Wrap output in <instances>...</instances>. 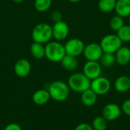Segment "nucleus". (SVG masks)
<instances>
[{"instance_id": "4be33fe9", "label": "nucleus", "mask_w": 130, "mask_h": 130, "mask_svg": "<svg viewBox=\"0 0 130 130\" xmlns=\"http://www.w3.org/2000/svg\"><path fill=\"white\" fill-rule=\"evenodd\" d=\"M124 25H125L124 18L117 14L113 16L110 21V27L112 30L115 32H117Z\"/></svg>"}, {"instance_id": "20e7f679", "label": "nucleus", "mask_w": 130, "mask_h": 130, "mask_svg": "<svg viewBox=\"0 0 130 130\" xmlns=\"http://www.w3.org/2000/svg\"><path fill=\"white\" fill-rule=\"evenodd\" d=\"M31 36L34 42L46 44L53 38L52 26L47 23L37 24L33 28Z\"/></svg>"}, {"instance_id": "9b49d317", "label": "nucleus", "mask_w": 130, "mask_h": 130, "mask_svg": "<svg viewBox=\"0 0 130 130\" xmlns=\"http://www.w3.org/2000/svg\"><path fill=\"white\" fill-rule=\"evenodd\" d=\"M101 65L98 61H87L83 66V73L91 81L101 76Z\"/></svg>"}, {"instance_id": "1a4fd4ad", "label": "nucleus", "mask_w": 130, "mask_h": 130, "mask_svg": "<svg viewBox=\"0 0 130 130\" xmlns=\"http://www.w3.org/2000/svg\"><path fill=\"white\" fill-rule=\"evenodd\" d=\"M53 37L56 41L65 40L69 34V27L68 24L63 21L56 22L52 26Z\"/></svg>"}, {"instance_id": "7c9ffc66", "label": "nucleus", "mask_w": 130, "mask_h": 130, "mask_svg": "<svg viewBox=\"0 0 130 130\" xmlns=\"http://www.w3.org/2000/svg\"><path fill=\"white\" fill-rule=\"evenodd\" d=\"M12 1L15 3H21L24 2V0H12Z\"/></svg>"}, {"instance_id": "b1692460", "label": "nucleus", "mask_w": 130, "mask_h": 130, "mask_svg": "<svg viewBox=\"0 0 130 130\" xmlns=\"http://www.w3.org/2000/svg\"><path fill=\"white\" fill-rule=\"evenodd\" d=\"M117 35L120 39V40L123 43H128L130 42V25L129 24H125L123 27H122L117 32Z\"/></svg>"}, {"instance_id": "bb28decb", "label": "nucleus", "mask_w": 130, "mask_h": 130, "mask_svg": "<svg viewBox=\"0 0 130 130\" xmlns=\"http://www.w3.org/2000/svg\"><path fill=\"white\" fill-rule=\"evenodd\" d=\"M52 20L54 23L62 21V14L59 11H54L51 14Z\"/></svg>"}, {"instance_id": "aec40b11", "label": "nucleus", "mask_w": 130, "mask_h": 130, "mask_svg": "<svg viewBox=\"0 0 130 130\" xmlns=\"http://www.w3.org/2000/svg\"><path fill=\"white\" fill-rule=\"evenodd\" d=\"M117 0H99L98 7L103 13H110L115 9Z\"/></svg>"}, {"instance_id": "ddd939ff", "label": "nucleus", "mask_w": 130, "mask_h": 130, "mask_svg": "<svg viewBox=\"0 0 130 130\" xmlns=\"http://www.w3.org/2000/svg\"><path fill=\"white\" fill-rule=\"evenodd\" d=\"M116 63L120 66H126L130 62V48L122 46L115 53Z\"/></svg>"}, {"instance_id": "6ab92c4d", "label": "nucleus", "mask_w": 130, "mask_h": 130, "mask_svg": "<svg viewBox=\"0 0 130 130\" xmlns=\"http://www.w3.org/2000/svg\"><path fill=\"white\" fill-rule=\"evenodd\" d=\"M30 51L32 56L37 59H40L45 57V46L42 43L34 42L30 45Z\"/></svg>"}, {"instance_id": "f257e3e1", "label": "nucleus", "mask_w": 130, "mask_h": 130, "mask_svg": "<svg viewBox=\"0 0 130 130\" xmlns=\"http://www.w3.org/2000/svg\"><path fill=\"white\" fill-rule=\"evenodd\" d=\"M47 91L50 95V98L57 102L66 101L70 94V88L68 84L60 80L52 82L49 85Z\"/></svg>"}, {"instance_id": "f3484780", "label": "nucleus", "mask_w": 130, "mask_h": 130, "mask_svg": "<svg viewBox=\"0 0 130 130\" xmlns=\"http://www.w3.org/2000/svg\"><path fill=\"white\" fill-rule=\"evenodd\" d=\"M81 100L85 106L92 107L97 103L98 95L94 91H93L91 88H89L82 93Z\"/></svg>"}, {"instance_id": "4468645a", "label": "nucleus", "mask_w": 130, "mask_h": 130, "mask_svg": "<svg viewBox=\"0 0 130 130\" xmlns=\"http://www.w3.org/2000/svg\"><path fill=\"white\" fill-rule=\"evenodd\" d=\"M116 14L125 18L130 15V0H117L114 9Z\"/></svg>"}, {"instance_id": "6e6552de", "label": "nucleus", "mask_w": 130, "mask_h": 130, "mask_svg": "<svg viewBox=\"0 0 130 130\" xmlns=\"http://www.w3.org/2000/svg\"><path fill=\"white\" fill-rule=\"evenodd\" d=\"M104 52L98 43H90L85 45L83 55L87 61H98L100 60Z\"/></svg>"}, {"instance_id": "423d86ee", "label": "nucleus", "mask_w": 130, "mask_h": 130, "mask_svg": "<svg viewBox=\"0 0 130 130\" xmlns=\"http://www.w3.org/2000/svg\"><path fill=\"white\" fill-rule=\"evenodd\" d=\"M90 88L94 91L98 96H103L110 91L111 88V83L109 79L101 75L100 77L91 80Z\"/></svg>"}, {"instance_id": "cd10ccee", "label": "nucleus", "mask_w": 130, "mask_h": 130, "mask_svg": "<svg viewBox=\"0 0 130 130\" xmlns=\"http://www.w3.org/2000/svg\"><path fill=\"white\" fill-rule=\"evenodd\" d=\"M74 130H94V129L92 128L91 125L86 123H82L77 125Z\"/></svg>"}, {"instance_id": "c85d7f7f", "label": "nucleus", "mask_w": 130, "mask_h": 130, "mask_svg": "<svg viewBox=\"0 0 130 130\" xmlns=\"http://www.w3.org/2000/svg\"><path fill=\"white\" fill-rule=\"evenodd\" d=\"M4 130H22V129L19 124L15 123H12L8 124L5 127Z\"/></svg>"}, {"instance_id": "5701e85b", "label": "nucleus", "mask_w": 130, "mask_h": 130, "mask_svg": "<svg viewBox=\"0 0 130 130\" xmlns=\"http://www.w3.org/2000/svg\"><path fill=\"white\" fill-rule=\"evenodd\" d=\"M107 121L102 116H98L93 120L91 126L94 130H107Z\"/></svg>"}, {"instance_id": "c756f323", "label": "nucleus", "mask_w": 130, "mask_h": 130, "mask_svg": "<svg viewBox=\"0 0 130 130\" xmlns=\"http://www.w3.org/2000/svg\"><path fill=\"white\" fill-rule=\"evenodd\" d=\"M68 1L70 2H72V3H77V2H81L82 0H68Z\"/></svg>"}, {"instance_id": "7ed1b4c3", "label": "nucleus", "mask_w": 130, "mask_h": 130, "mask_svg": "<svg viewBox=\"0 0 130 130\" xmlns=\"http://www.w3.org/2000/svg\"><path fill=\"white\" fill-rule=\"evenodd\" d=\"M66 55L64 45L59 41H50L45 46V57L52 62H60Z\"/></svg>"}, {"instance_id": "f03ea898", "label": "nucleus", "mask_w": 130, "mask_h": 130, "mask_svg": "<svg viewBox=\"0 0 130 130\" xmlns=\"http://www.w3.org/2000/svg\"><path fill=\"white\" fill-rule=\"evenodd\" d=\"M91 82L83 72H75L69 76L67 84L70 90L82 94L90 88Z\"/></svg>"}, {"instance_id": "393cba45", "label": "nucleus", "mask_w": 130, "mask_h": 130, "mask_svg": "<svg viewBox=\"0 0 130 130\" xmlns=\"http://www.w3.org/2000/svg\"><path fill=\"white\" fill-rule=\"evenodd\" d=\"M52 5V0H35L34 8L39 12L48 11Z\"/></svg>"}, {"instance_id": "39448f33", "label": "nucleus", "mask_w": 130, "mask_h": 130, "mask_svg": "<svg viewBox=\"0 0 130 130\" xmlns=\"http://www.w3.org/2000/svg\"><path fill=\"white\" fill-rule=\"evenodd\" d=\"M99 44L104 53H115L123 46V42L117 34H110L103 37Z\"/></svg>"}, {"instance_id": "2f4dec72", "label": "nucleus", "mask_w": 130, "mask_h": 130, "mask_svg": "<svg viewBox=\"0 0 130 130\" xmlns=\"http://www.w3.org/2000/svg\"><path fill=\"white\" fill-rule=\"evenodd\" d=\"M128 18H129V24L130 25V15L128 17Z\"/></svg>"}, {"instance_id": "0eeeda50", "label": "nucleus", "mask_w": 130, "mask_h": 130, "mask_svg": "<svg viewBox=\"0 0 130 130\" xmlns=\"http://www.w3.org/2000/svg\"><path fill=\"white\" fill-rule=\"evenodd\" d=\"M85 46L84 42L79 38H72L67 40L64 45L66 53L75 57H78L83 53Z\"/></svg>"}, {"instance_id": "f8f14e48", "label": "nucleus", "mask_w": 130, "mask_h": 130, "mask_svg": "<svg viewBox=\"0 0 130 130\" xmlns=\"http://www.w3.org/2000/svg\"><path fill=\"white\" fill-rule=\"evenodd\" d=\"M14 70L17 76L25 78L28 76L31 72V64L26 59H20L15 62Z\"/></svg>"}, {"instance_id": "a878e982", "label": "nucleus", "mask_w": 130, "mask_h": 130, "mask_svg": "<svg viewBox=\"0 0 130 130\" xmlns=\"http://www.w3.org/2000/svg\"><path fill=\"white\" fill-rule=\"evenodd\" d=\"M121 110L122 112L124 113L126 115L130 117V98L126 99L122 104L121 106Z\"/></svg>"}, {"instance_id": "2eb2a0df", "label": "nucleus", "mask_w": 130, "mask_h": 130, "mask_svg": "<svg viewBox=\"0 0 130 130\" xmlns=\"http://www.w3.org/2000/svg\"><path fill=\"white\" fill-rule=\"evenodd\" d=\"M114 88L119 93H125L130 90V78L127 75H120L114 82Z\"/></svg>"}, {"instance_id": "a211bd4d", "label": "nucleus", "mask_w": 130, "mask_h": 130, "mask_svg": "<svg viewBox=\"0 0 130 130\" xmlns=\"http://www.w3.org/2000/svg\"><path fill=\"white\" fill-rule=\"evenodd\" d=\"M61 65L67 71L72 72L75 71L78 66V62L77 59V57L70 56V55H66L63 59L61 60Z\"/></svg>"}, {"instance_id": "dca6fc26", "label": "nucleus", "mask_w": 130, "mask_h": 130, "mask_svg": "<svg viewBox=\"0 0 130 130\" xmlns=\"http://www.w3.org/2000/svg\"><path fill=\"white\" fill-rule=\"evenodd\" d=\"M32 100L34 103L37 105H44L47 104L50 100V95L47 90L40 89L34 93Z\"/></svg>"}, {"instance_id": "9d476101", "label": "nucleus", "mask_w": 130, "mask_h": 130, "mask_svg": "<svg viewBox=\"0 0 130 130\" xmlns=\"http://www.w3.org/2000/svg\"><path fill=\"white\" fill-rule=\"evenodd\" d=\"M121 107L115 104V103H110L106 104L102 110V117L108 122V121H115L122 114Z\"/></svg>"}, {"instance_id": "412c9836", "label": "nucleus", "mask_w": 130, "mask_h": 130, "mask_svg": "<svg viewBox=\"0 0 130 130\" xmlns=\"http://www.w3.org/2000/svg\"><path fill=\"white\" fill-rule=\"evenodd\" d=\"M100 64L101 66L106 67V68H110L116 63V58L114 53H104L101 56L100 60Z\"/></svg>"}]
</instances>
